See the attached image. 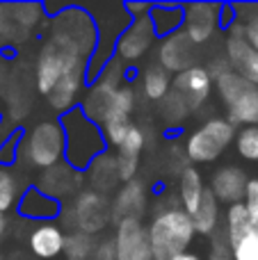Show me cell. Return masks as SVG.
<instances>
[{"mask_svg": "<svg viewBox=\"0 0 258 260\" xmlns=\"http://www.w3.org/2000/svg\"><path fill=\"white\" fill-rule=\"evenodd\" d=\"M172 94H176L190 112L197 110L199 105H204L208 101V96L213 94V73H210V69L195 64L192 69L178 73L176 78H172Z\"/></svg>", "mask_w": 258, "mask_h": 260, "instance_id": "obj_11", "label": "cell"}, {"mask_svg": "<svg viewBox=\"0 0 258 260\" xmlns=\"http://www.w3.org/2000/svg\"><path fill=\"white\" fill-rule=\"evenodd\" d=\"M208 260H231V258H229V247H227V240H224L222 229L215 233L213 249H210V258Z\"/></svg>", "mask_w": 258, "mask_h": 260, "instance_id": "obj_34", "label": "cell"}, {"mask_svg": "<svg viewBox=\"0 0 258 260\" xmlns=\"http://www.w3.org/2000/svg\"><path fill=\"white\" fill-rule=\"evenodd\" d=\"M0 260H5V253H3V244H0Z\"/></svg>", "mask_w": 258, "mask_h": 260, "instance_id": "obj_39", "label": "cell"}, {"mask_svg": "<svg viewBox=\"0 0 258 260\" xmlns=\"http://www.w3.org/2000/svg\"><path fill=\"white\" fill-rule=\"evenodd\" d=\"M121 7H123V12L128 14V18H131V21H135V18L149 16L153 5H151V3H123Z\"/></svg>", "mask_w": 258, "mask_h": 260, "instance_id": "obj_35", "label": "cell"}, {"mask_svg": "<svg viewBox=\"0 0 258 260\" xmlns=\"http://www.w3.org/2000/svg\"><path fill=\"white\" fill-rule=\"evenodd\" d=\"M64 133V165L73 171L85 174L87 167L108 151L101 128L80 112V108L69 110L57 119Z\"/></svg>", "mask_w": 258, "mask_h": 260, "instance_id": "obj_2", "label": "cell"}, {"mask_svg": "<svg viewBox=\"0 0 258 260\" xmlns=\"http://www.w3.org/2000/svg\"><path fill=\"white\" fill-rule=\"evenodd\" d=\"M204 189H206V183H204V178H201L199 169L190 167V165L183 167L181 174H178V201L176 203L187 215H192V212L197 210Z\"/></svg>", "mask_w": 258, "mask_h": 260, "instance_id": "obj_21", "label": "cell"}, {"mask_svg": "<svg viewBox=\"0 0 258 260\" xmlns=\"http://www.w3.org/2000/svg\"><path fill=\"white\" fill-rule=\"evenodd\" d=\"M183 5H153L149 14V21L158 39L174 35L183 27Z\"/></svg>", "mask_w": 258, "mask_h": 260, "instance_id": "obj_24", "label": "cell"}, {"mask_svg": "<svg viewBox=\"0 0 258 260\" xmlns=\"http://www.w3.org/2000/svg\"><path fill=\"white\" fill-rule=\"evenodd\" d=\"M64 233L62 224L57 221H46V224H35V229L27 235V247L32 256L39 260H55L64 253Z\"/></svg>", "mask_w": 258, "mask_h": 260, "instance_id": "obj_17", "label": "cell"}, {"mask_svg": "<svg viewBox=\"0 0 258 260\" xmlns=\"http://www.w3.org/2000/svg\"><path fill=\"white\" fill-rule=\"evenodd\" d=\"M251 16L242 18V35H245V39L249 41V46L258 53V7L251 9Z\"/></svg>", "mask_w": 258, "mask_h": 260, "instance_id": "obj_32", "label": "cell"}, {"mask_svg": "<svg viewBox=\"0 0 258 260\" xmlns=\"http://www.w3.org/2000/svg\"><path fill=\"white\" fill-rule=\"evenodd\" d=\"M96 249V240L80 231H71L64 238V256L67 260H91Z\"/></svg>", "mask_w": 258, "mask_h": 260, "instance_id": "obj_27", "label": "cell"}, {"mask_svg": "<svg viewBox=\"0 0 258 260\" xmlns=\"http://www.w3.org/2000/svg\"><path fill=\"white\" fill-rule=\"evenodd\" d=\"M7 59H5L3 57V50H0V82H3L5 80V76H7Z\"/></svg>", "mask_w": 258, "mask_h": 260, "instance_id": "obj_37", "label": "cell"}, {"mask_svg": "<svg viewBox=\"0 0 258 260\" xmlns=\"http://www.w3.org/2000/svg\"><path fill=\"white\" fill-rule=\"evenodd\" d=\"M222 233L231 260H258V226L249 219L242 203L229 206Z\"/></svg>", "mask_w": 258, "mask_h": 260, "instance_id": "obj_6", "label": "cell"}, {"mask_svg": "<svg viewBox=\"0 0 258 260\" xmlns=\"http://www.w3.org/2000/svg\"><path fill=\"white\" fill-rule=\"evenodd\" d=\"M25 162L39 171H46L50 167L64 162V133L59 121H37L30 126L25 135L21 137V146Z\"/></svg>", "mask_w": 258, "mask_h": 260, "instance_id": "obj_5", "label": "cell"}, {"mask_svg": "<svg viewBox=\"0 0 258 260\" xmlns=\"http://www.w3.org/2000/svg\"><path fill=\"white\" fill-rule=\"evenodd\" d=\"M135 108H137V89L131 82H123L112 94V101H110V108H108V112H105L103 121H108V119H128V121H131Z\"/></svg>", "mask_w": 258, "mask_h": 260, "instance_id": "obj_25", "label": "cell"}, {"mask_svg": "<svg viewBox=\"0 0 258 260\" xmlns=\"http://www.w3.org/2000/svg\"><path fill=\"white\" fill-rule=\"evenodd\" d=\"M69 217H71L69 224L73 226V231H80V233L94 238L101 231H105V226L112 219V203L105 194L85 189L71 199Z\"/></svg>", "mask_w": 258, "mask_h": 260, "instance_id": "obj_7", "label": "cell"}, {"mask_svg": "<svg viewBox=\"0 0 258 260\" xmlns=\"http://www.w3.org/2000/svg\"><path fill=\"white\" fill-rule=\"evenodd\" d=\"M146 146V135L144 130L135 123H131L126 137L121 139V144L117 146V157H123V160H137L140 162V155Z\"/></svg>", "mask_w": 258, "mask_h": 260, "instance_id": "obj_28", "label": "cell"}, {"mask_svg": "<svg viewBox=\"0 0 258 260\" xmlns=\"http://www.w3.org/2000/svg\"><path fill=\"white\" fill-rule=\"evenodd\" d=\"M14 210L27 221H37V224H46V221H55L62 217L64 203L50 199L48 194H44L41 189H37L35 185L23 189L21 199H18Z\"/></svg>", "mask_w": 258, "mask_h": 260, "instance_id": "obj_16", "label": "cell"}, {"mask_svg": "<svg viewBox=\"0 0 258 260\" xmlns=\"http://www.w3.org/2000/svg\"><path fill=\"white\" fill-rule=\"evenodd\" d=\"M172 260H204L199 256V253H195V251H185V253H178V256H174Z\"/></svg>", "mask_w": 258, "mask_h": 260, "instance_id": "obj_36", "label": "cell"}, {"mask_svg": "<svg viewBox=\"0 0 258 260\" xmlns=\"http://www.w3.org/2000/svg\"><path fill=\"white\" fill-rule=\"evenodd\" d=\"M155 41H158V37H155L149 16L135 18V21L128 23V27L119 35L117 44H114V59L121 62L123 67H128V64L133 67V64L144 59V55L153 48Z\"/></svg>", "mask_w": 258, "mask_h": 260, "instance_id": "obj_9", "label": "cell"}, {"mask_svg": "<svg viewBox=\"0 0 258 260\" xmlns=\"http://www.w3.org/2000/svg\"><path fill=\"white\" fill-rule=\"evenodd\" d=\"M7 226H9L7 215H3V212H0V238H3V235L7 233Z\"/></svg>", "mask_w": 258, "mask_h": 260, "instance_id": "obj_38", "label": "cell"}, {"mask_svg": "<svg viewBox=\"0 0 258 260\" xmlns=\"http://www.w3.org/2000/svg\"><path fill=\"white\" fill-rule=\"evenodd\" d=\"M80 183H82V174H78V171H73L69 165L59 162V165L41 171L35 187L41 189L44 194H48L50 199L62 203V201H67L69 197H76Z\"/></svg>", "mask_w": 258, "mask_h": 260, "instance_id": "obj_15", "label": "cell"}, {"mask_svg": "<svg viewBox=\"0 0 258 260\" xmlns=\"http://www.w3.org/2000/svg\"><path fill=\"white\" fill-rule=\"evenodd\" d=\"M112 203V219H144V212L149 208V197H146V187L142 180H131L123 183L121 189L117 192Z\"/></svg>", "mask_w": 258, "mask_h": 260, "instance_id": "obj_18", "label": "cell"}, {"mask_svg": "<svg viewBox=\"0 0 258 260\" xmlns=\"http://www.w3.org/2000/svg\"><path fill=\"white\" fill-rule=\"evenodd\" d=\"M82 178H87V183L91 185L94 192H110V189L117 187L119 183V171H117V155H112L110 151H105L103 155H99L87 171L82 174Z\"/></svg>", "mask_w": 258, "mask_h": 260, "instance_id": "obj_20", "label": "cell"}, {"mask_svg": "<svg viewBox=\"0 0 258 260\" xmlns=\"http://www.w3.org/2000/svg\"><path fill=\"white\" fill-rule=\"evenodd\" d=\"M160 110H163L160 114H163L165 121H167V123H174V126H178V123H181L183 119L190 114V110L183 105V101L178 99L176 94H172V91H169V96L163 101V108H160Z\"/></svg>", "mask_w": 258, "mask_h": 260, "instance_id": "obj_30", "label": "cell"}, {"mask_svg": "<svg viewBox=\"0 0 258 260\" xmlns=\"http://www.w3.org/2000/svg\"><path fill=\"white\" fill-rule=\"evenodd\" d=\"M247 183H249V176L242 167L224 165L213 171L210 183L206 187L210 189V194L215 197V201L219 206H236V203H242V199H245Z\"/></svg>", "mask_w": 258, "mask_h": 260, "instance_id": "obj_13", "label": "cell"}, {"mask_svg": "<svg viewBox=\"0 0 258 260\" xmlns=\"http://www.w3.org/2000/svg\"><path fill=\"white\" fill-rule=\"evenodd\" d=\"M140 91L151 103H163L172 91V76L158 64H149L140 73Z\"/></svg>", "mask_w": 258, "mask_h": 260, "instance_id": "obj_22", "label": "cell"}, {"mask_svg": "<svg viewBox=\"0 0 258 260\" xmlns=\"http://www.w3.org/2000/svg\"><path fill=\"white\" fill-rule=\"evenodd\" d=\"M219 12L222 5L219 3H190L183 5V27L185 37L195 46H201L215 37L219 30Z\"/></svg>", "mask_w": 258, "mask_h": 260, "instance_id": "obj_10", "label": "cell"}, {"mask_svg": "<svg viewBox=\"0 0 258 260\" xmlns=\"http://www.w3.org/2000/svg\"><path fill=\"white\" fill-rule=\"evenodd\" d=\"M195 238L197 233L192 226V217L178 203L155 208L146 224L151 260H172L178 253L190 251Z\"/></svg>", "mask_w": 258, "mask_h": 260, "instance_id": "obj_1", "label": "cell"}, {"mask_svg": "<svg viewBox=\"0 0 258 260\" xmlns=\"http://www.w3.org/2000/svg\"><path fill=\"white\" fill-rule=\"evenodd\" d=\"M23 189H21V183L18 178L14 176V171L9 167H3L0 165V212L7 215L9 210H14L21 199Z\"/></svg>", "mask_w": 258, "mask_h": 260, "instance_id": "obj_26", "label": "cell"}, {"mask_svg": "<svg viewBox=\"0 0 258 260\" xmlns=\"http://www.w3.org/2000/svg\"><path fill=\"white\" fill-rule=\"evenodd\" d=\"M91 260H117V249H114V240L112 238H105L101 242H96L94 249V256Z\"/></svg>", "mask_w": 258, "mask_h": 260, "instance_id": "obj_33", "label": "cell"}, {"mask_svg": "<svg viewBox=\"0 0 258 260\" xmlns=\"http://www.w3.org/2000/svg\"><path fill=\"white\" fill-rule=\"evenodd\" d=\"M238 128L227 117H210L197 130H192L183 142L187 162L192 165H210L219 160L224 151L233 144Z\"/></svg>", "mask_w": 258, "mask_h": 260, "instance_id": "obj_4", "label": "cell"}, {"mask_svg": "<svg viewBox=\"0 0 258 260\" xmlns=\"http://www.w3.org/2000/svg\"><path fill=\"white\" fill-rule=\"evenodd\" d=\"M213 87L222 105L227 108V119L233 126H258V87L249 85L231 71L224 62L222 69H215Z\"/></svg>", "mask_w": 258, "mask_h": 260, "instance_id": "obj_3", "label": "cell"}, {"mask_svg": "<svg viewBox=\"0 0 258 260\" xmlns=\"http://www.w3.org/2000/svg\"><path fill=\"white\" fill-rule=\"evenodd\" d=\"M242 206H245L249 219L258 226V178H249L245 189V199H242Z\"/></svg>", "mask_w": 258, "mask_h": 260, "instance_id": "obj_31", "label": "cell"}, {"mask_svg": "<svg viewBox=\"0 0 258 260\" xmlns=\"http://www.w3.org/2000/svg\"><path fill=\"white\" fill-rule=\"evenodd\" d=\"M114 249L117 260H151L146 224L142 219H119L114 229Z\"/></svg>", "mask_w": 258, "mask_h": 260, "instance_id": "obj_12", "label": "cell"}, {"mask_svg": "<svg viewBox=\"0 0 258 260\" xmlns=\"http://www.w3.org/2000/svg\"><path fill=\"white\" fill-rule=\"evenodd\" d=\"M224 62L236 76L247 80L249 85L258 87V53L249 46V41L242 35V23L236 21L227 30L224 41Z\"/></svg>", "mask_w": 258, "mask_h": 260, "instance_id": "obj_8", "label": "cell"}, {"mask_svg": "<svg viewBox=\"0 0 258 260\" xmlns=\"http://www.w3.org/2000/svg\"><path fill=\"white\" fill-rule=\"evenodd\" d=\"M197 46L192 44L190 39L185 37V32L178 30L174 32V35L165 37V39H160L158 44V67L165 69V71L172 76V73H183L187 71V69L195 67V53Z\"/></svg>", "mask_w": 258, "mask_h": 260, "instance_id": "obj_14", "label": "cell"}, {"mask_svg": "<svg viewBox=\"0 0 258 260\" xmlns=\"http://www.w3.org/2000/svg\"><path fill=\"white\" fill-rule=\"evenodd\" d=\"M190 217H192V226H195L197 235L213 238L219 231V203L215 201V197L210 194L208 187L204 189L199 206H197V210L192 212Z\"/></svg>", "mask_w": 258, "mask_h": 260, "instance_id": "obj_23", "label": "cell"}, {"mask_svg": "<svg viewBox=\"0 0 258 260\" xmlns=\"http://www.w3.org/2000/svg\"><path fill=\"white\" fill-rule=\"evenodd\" d=\"M236 153L247 162H258V126H245L233 139Z\"/></svg>", "mask_w": 258, "mask_h": 260, "instance_id": "obj_29", "label": "cell"}, {"mask_svg": "<svg viewBox=\"0 0 258 260\" xmlns=\"http://www.w3.org/2000/svg\"><path fill=\"white\" fill-rule=\"evenodd\" d=\"M85 87H87V73H82V71L64 73L62 80H59L57 85L53 87V91L46 96V101H48L50 108L62 117V114H67L69 110L78 108Z\"/></svg>", "mask_w": 258, "mask_h": 260, "instance_id": "obj_19", "label": "cell"}]
</instances>
